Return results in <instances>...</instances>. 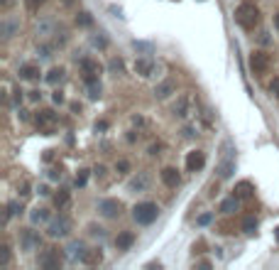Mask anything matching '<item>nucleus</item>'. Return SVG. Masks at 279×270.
Wrapping results in <instances>:
<instances>
[{
  "label": "nucleus",
  "mask_w": 279,
  "mask_h": 270,
  "mask_svg": "<svg viewBox=\"0 0 279 270\" xmlns=\"http://www.w3.org/2000/svg\"><path fill=\"white\" fill-rule=\"evenodd\" d=\"M37 192H39V194H42V197H47V194H49V187H44V184H42V187H39V189H37Z\"/></svg>",
  "instance_id": "nucleus-44"
},
{
  "label": "nucleus",
  "mask_w": 279,
  "mask_h": 270,
  "mask_svg": "<svg viewBox=\"0 0 279 270\" xmlns=\"http://www.w3.org/2000/svg\"><path fill=\"white\" fill-rule=\"evenodd\" d=\"M211 214H203V216H198V226H206V224H211Z\"/></svg>",
  "instance_id": "nucleus-39"
},
{
  "label": "nucleus",
  "mask_w": 279,
  "mask_h": 270,
  "mask_svg": "<svg viewBox=\"0 0 279 270\" xmlns=\"http://www.w3.org/2000/svg\"><path fill=\"white\" fill-rule=\"evenodd\" d=\"M10 258H12L10 246H7V243H2V246H0V268H5V266L10 263Z\"/></svg>",
  "instance_id": "nucleus-29"
},
{
  "label": "nucleus",
  "mask_w": 279,
  "mask_h": 270,
  "mask_svg": "<svg viewBox=\"0 0 279 270\" xmlns=\"http://www.w3.org/2000/svg\"><path fill=\"white\" fill-rule=\"evenodd\" d=\"M64 76H66V69H64V66H54V69H49V74H47V84L56 86V84L64 81Z\"/></svg>",
  "instance_id": "nucleus-22"
},
{
  "label": "nucleus",
  "mask_w": 279,
  "mask_h": 270,
  "mask_svg": "<svg viewBox=\"0 0 279 270\" xmlns=\"http://www.w3.org/2000/svg\"><path fill=\"white\" fill-rule=\"evenodd\" d=\"M88 234H91V236H106V234H103V229H101V226H96V224H91V226H88Z\"/></svg>",
  "instance_id": "nucleus-35"
},
{
  "label": "nucleus",
  "mask_w": 279,
  "mask_h": 270,
  "mask_svg": "<svg viewBox=\"0 0 279 270\" xmlns=\"http://www.w3.org/2000/svg\"><path fill=\"white\" fill-rule=\"evenodd\" d=\"M98 211L106 216V219H118L123 214V204L118 199H101L98 202Z\"/></svg>",
  "instance_id": "nucleus-8"
},
{
  "label": "nucleus",
  "mask_w": 279,
  "mask_h": 270,
  "mask_svg": "<svg viewBox=\"0 0 279 270\" xmlns=\"http://www.w3.org/2000/svg\"><path fill=\"white\" fill-rule=\"evenodd\" d=\"M93 44H96V47H101V49H103V47H106V44H108V39H106V37H93Z\"/></svg>",
  "instance_id": "nucleus-38"
},
{
  "label": "nucleus",
  "mask_w": 279,
  "mask_h": 270,
  "mask_svg": "<svg viewBox=\"0 0 279 270\" xmlns=\"http://www.w3.org/2000/svg\"><path fill=\"white\" fill-rule=\"evenodd\" d=\"M29 219H32V224H44V221L49 219V211L42 209V207H37V209H32Z\"/></svg>",
  "instance_id": "nucleus-25"
},
{
  "label": "nucleus",
  "mask_w": 279,
  "mask_h": 270,
  "mask_svg": "<svg viewBox=\"0 0 279 270\" xmlns=\"http://www.w3.org/2000/svg\"><path fill=\"white\" fill-rule=\"evenodd\" d=\"M149 182H152V177H149V172H138L133 180L128 182V192H133V194H140V192H147V187H149Z\"/></svg>",
  "instance_id": "nucleus-10"
},
{
  "label": "nucleus",
  "mask_w": 279,
  "mask_h": 270,
  "mask_svg": "<svg viewBox=\"0 0 279 270\" xmlns=\"http://www.w3.org/2000/svg\"><path fill=\"white\" fill-rule=\"evenodd\" d=\"M238 207H240V197H235V194L221 202V211L223 214H233V211H238Z\"/></svg>",
  "instance_id": "nucleus-23"
},
{
  "label": "nucleus",
  "mask_w": 279,
  "mask_h": 270,
  "mask_svg": "<svg viewBox=\"0 0 279 270\" xmlns=\"http://www.w3.org/2000/svg\"><path fill=\"white\" fill-rule=\"evenodd\" d=\"M270 93H275V96H279V76H275V79L270 81Z\"/></svg>",
  "instance_id": "nucleus-36"
},
{
  "label": "nucleus",
  "mask_w": 279,
  "mask_h": 270,
  "mask_svg": "<svg viewBox=\"0 0 279 270\" xmlns=\"http://www.w3.org/2000/svg\"><path fill=\"white\" fill-rule=\"evenodd\" d=\"M275 30L279 32V12H275Z\"/></svg>",
  "instance_id": "nucleus-45"
},
{
  "label": "nucleus",
  "mask_w": 279,
  "mask_h": 270,
  "mask_svg": "<svg viewBox=\"0 0 279 270\" xmlns=\"http://www.w3.org/2000/svg\"><path fill=\"white\" fill-rule=\"evenodd\" d=\"M86 243L84 241H71L69 243V248H66V253H69V258L71 261H84V256H86Z\"/></svg>",
  "instance_id": "nucleus-18"
},
{
  "label": "nucleus",
  "mask_w": 279,
  "mask_h": 270,
  "mask_svg": "<svg viewBox=\"0 0 279 270\" xmlns=\"http://www.w3.org/2000/svg\"><path fill=\"white\" fill-rule=\"evenodd\" d=\"M159 180H162V184H164V187H169V189H176V187L181 184V175H179V170H176V167H164V170L159 172Z\"/></svg>",
  "instance_id": "nucleus-13"
},
{
  "label": "nucleus",
  "mask_w": 279,
  "mask_h": 270,
  "mask_svg": "<svg viewBox=\"0 0 279 270\" xmlns=\"http://www.w3.org/2000/svg\"><path fill=\"white\" fill-rule=\"evenodd\" d=\"M42 5H44V0H25V7H27L29 12H37Z\"/></svg>",
  "instance_id": "nucleus-33"
},
{
  "label": "nucleus",
  "mask_w": 279,
  "mask_h": 270,
  "mask_svg": "<svg viewBox=\"0 0 279 270\" xmlns=\"http://www.w3.org/2000/svg\"><path fill=\"white\" fill-rule=\"evenodd\" d=\"M111 71L120 74V71H123V59H113V61H111Z\"/></svg>",
  "instance_id": "nucleus-37"
},
{
  "label": "nucleus",
  "mask_w": 279,
  "mask_h": 270,
  "mask_svg": "<svg viewBox=\"0 0 279 270\" xmlns=\"http://www.w3.org/2000/svg\"><path fill=\"white\" fill-rule=\"evenodd\" d=\"M135 71L140 76H152L154 74V61L152 59H138L135 61Z\"/></svg>",
  "instance_id": "nucleus-20"
},
{
  "label": "nucleus",
  "mask_w": 279,
  "mask_h": 270,
  "mask_svg": "<svg viewBox=\"0 0 279 270\" xmlns=\"http://www.w3.org/2000/svg\"><path fill=\"white\" fill-rule=\"evenodd\" d=\"M206 165V152L203 150H191L186 155V170L189 172H201Z\"/></svg>",
  "instance_id": "nucleus-12"
},
{
  "label": "nucleus",
  "mask_w": 279,
  "mask_h": 270,
  "mask_svg": "<svg viewBox=\"0 0 279 270\" xmlns=\"http://www.w3.org/2000/svg\"><path fill=\"white\" fill-rule=\"evenodd\" d=\"M42 246V236L37 234V231H32V229H25V231H20V248L25 251V253H32V251H37Z\"/></svg>",
  "instance_id": "nucleus-7"
},
{
  "label": "nucleus",
  "mask_w": 279,
  "mask_h": 270,
  "mask_svg": "<svg viewBox=\"0 0 279 270\" xmlns=\"http://www.w3.org/2000/svg\"><path fill=\"white\" fill-rule=\"evenodd\" d=\"M133 243H135V234H133V231H120V234L115 236V248H118V251H130Z\"/></svg>",
  "instance_id": "nucleus-17"
},
{
  "label": "nucleus",
  "mask_w": 279,
  "mask_h": 270,
  "mask_svg": "<svg viewBox=\"0 0 279 270\" xmlns=\"http://www.w3.org/2000/svg\"><path fill=\"white\" fill-rule=\"evenodd\" d=\"M69 202H71V194H69L66 189H59V192L54 194V207L56 209H66Z\"/></svg>",
  "instance_id": "nucleus-24"
},
{
  "label": "nucleus",
  "mask_w": 279,
  "mask_h": 270,
  "mask_svg": "<svg viewBox=\"0 0 279 270\" xmlns=\"http://www.w3.org/2000/svg\"><path fill=\"white\" fill-rule=\"evenodd\" d=\"M20 30V22L17 20H10V17H5L2 22H0V32H2V37L5 39H10V37H15Z\"/></svg>",
  "instance_id": "nucleus-19"
},
{
  "label": "nucleus",
  "mask_w": 279,
  "mask_h": 270,
  "mask_svg": "<svg viewBox=\"0 0 279 270\" xmlns=\"http://www.w3.org/2000/svg\"><path fill=\"white\" fill-rule=\"evenodd\" d=\"M17 74H20V79H25V81H37L42 71H39V66H37V64H32V61H29V64H22V66L17 69Z\"/></svg>",
  "instance_id": "nucleus-16"
},
{
  "label": "nucleus",
  "mask_w": 279,
  "mask_h": 270,
  "mask_svg": "<svg viewBox=\"0 0 279 270\" xmlns=\"http://www.w3.org/2000/svg\"><path fill=\"white\" fill-rule=\"evenodd\" d=\"M233 172H235V157H233L230 145H225L223 160H221V167H218V177H221V180H228Z\"/></svg>",
  "instance_id": "nucleus-9"
},
{
  "label": "nucleus",
  "mask_w": 279,
  "mask_h": 270,
  "mask_svg": "<svg viewBox=\"0 0 279 270\" xmlns=\"http://www.w3.org/2000/svg\"><path fill=\"white\" fill-rule=\"evenodd\" d=\"M133 219L138 226H152L159 219V207L154 202H138L133 207Z\"/></svg>",
  "instance_id": "nucleus-2"
},
{
  "label": "nucleus",
  "mask_w": 279,
  "mask_h": 270,
  "mask_svg": "<svg viewBox=\"0 0 279 270\" xmlns=\"http://www.w3.org/2000/svg\"><path fill=\"white\" fill-rule=\"evenodd\" d=\"M86 89H88V98H93V101H96V98H101V81H93V84H86Z\"/></svg>",
  "instance_id": "nucleus-31"
},
{
  "label": "nucleus",
  "mask_w": 279,
  "mask_h": 270,
  "mask_svg": "<svg viewBox=\"0 0 279 270\" xmlns=\"http://www.w3.org/2000/svg\"><path fill=\"white\" fill-rule=\"evenodd\" d=\"M76 25H79V27H91V25H93L91 12H76Z\"/></svg>",
  "instance_id": "nucleus-30"
},
{
  "label": "nucleus",
  "mask_w": 279,
  "mask_h": 270,
  "mask_svg": "<svg viewBox=\"0 0 279 270\" xmlns=\"http://www.w3.org/2000/svg\"><path fill=\"white\" fill-rule=\"evenodd\" d=\"M250 71L255 76H265V74H270V66H272V57L267 54V52H262V49H255L250 54Z\"/></svg>",
  "instance_id": "nucleus-4"
},
{
  "label": "nucleus",
  "mask_w": 279,
  "mask_h": 270,
  "mask_svg": "<svg viewBox=\"0 0 279 270\" xmlns=\"http://www.w3.org/2000/svg\"><path fill=\"white\" fill-rule=\"evenodd\" d=\"M52 98H54V103H64V101H66L61 91H54V96H52Z\"/></svg>",
  "instance_id": "nucleus-41"
},
{
  "label": "nucleus",
  "mask_w": 279,
  "mask_h": 270,
  "mask_svg": "<svg viewBox=\"0 0 279 270\" xmlns=\"http://www.w3.org/2000/svg\"><path fill=\"white\" fill-rule=\"evenodd\" d=\"M79 66H81V79H84V84H93V81L101 79L103 66H101V61L96 59V57H84V59L79 61Z\"/></svg>",
  "instance_id": "nucleus-3"
},
{
  "label": "nucleus",
  "mask_w": 279,
  "mask_h": 270,
  "mask_svg": "<svg viewBox=\"0 0 279 270\" xmlns=\"http://www.w3.org/2000/svg\"><path fill=\"white\" fill-rule=\"evenodd\" d=\"M37 266L42 270H59L61 268V253H59V248H47V251H42L39 258H37Z\"/></svg>",
  "instance_id": "nucleus-5"
},
{
  "label": "nucleus",
  "mask_w": 279,
  "mask_h": 270,
  "mask_svg": "<svg viewBox=\"0 0 279 270\" xmlns=\"http://www.w3.org/2000/svg\"><path fill=\"white\" fill-rule=\"evenodd\" d=\"M159 150H162V145L157 143V145H149V155L154 157V155H159Z\"/></svg>",
  "instance_id": "nucleus-42"
},
{
  "label": "nucleus",
  "mask_w": 279,
  "mask_h": 270,
  "mask_svg": "<svg viewBox=\"0 0 279 270\" xmlns=\"http://www.w3.org/2000/svg\"><path fill=\"white\" fill-rule=\"evenodd\" d=\"M29 98H32V101H39L42 93H39V91H29Z\"/></svg>",
  "instance_id": "nucleus-43"
},
{
  "label": "nucleus",
  "mask_w": 279,
  "mask_h": 270,
  "mask_svg": "<svg viewBox=\"0 0 279 270\" xmlns=\"http://www.w3.org/2000/svg\"><path fill=\"white\" fill-rule=\"evenodd\" d=\"M171 93H176V81H174V79H164L162 84L154 86V98H159V101L169 98Z\"/></svg>",
  "instance_id": "nucleus-14"
},
{
  "label": "nucleus",
  "mask_w": 279,
  "mask_h": 270,
  "mask_svg": "<svg viewBox=\"0 0 279 270\" xmlns=\"http://www.w3.org/2000/svg\"><path fill=\"white\" fill-rule=\"evenodd\" d=\"M22 211V202H7V207H5V219L2 221H7L10 216H17Z\"/></svg>",
  "instance_id": "nucleus-26"
},
{
  "label": "nucleus",
  "mask_w": 279,
  "mask_h": 270,
  "mask_svg": "<svg viewBox=\"0 0 279 270\" xmlns=\"http://www.w3.org/2000/svg\"><path fill=\"white\" fill-rule=\"evenodd\" d=\"M115 172H118V175H128V172H130V162H128V160H118V162H115Z\"/></svg>",
  "instance_id": "nucleus-32"
},
{
  "label": "nucleus",
  "mask_w": 279,
  "mask_h": 270,
  "mask_svg": "<svg viewBox=\"0 0 279 270\" xmlns=\"http://www.w3.org/2000/svg\"><path fill=\"white\" fill-rule=\"evenodd\" d=\"M71 219L66 216V214H61L59 219H54L52 224H49V229H47V234L52 236V239H64V236H69V231H71Z\"/></svg>",
  "instance_id": "nucleus-6"
},
{
  "label": "nucleus",
  "mask_w": 279,
  "mask_h": 270,
  "mask_svg": "<svg viewBox=\"0 0 279 270\" xmlns=\"http://www.w3.org/2000/svg\"><path fill=\"white\" fill-rule=\"evenodd\" d=\"M93 172H96V177H98V180H103V177H106V167H103V165H98Z\"/></svg>",
  "instance_id": "nucleus-40"
},
{
  "label": "nucleus",
  "mask_w": 279,
  "mask_h": 270,
  "mask_svg": "<svg viewBox=\"0 0 279 270\" xmlns=\"http://www.w3.org/2000/svg\"><path fill=\"white\" fill-rule=\"evenodd\" d=\"M250 194H252V184L250 182H240V184L235 187V197H240V199H243V197H250Z\"/></svg>",
  "instance_id": "nucleus-28"
},
{
  "label": "nucleus",
  "mask_w": 279,
  "mask_h": 270,
  "mask_svg": "<svg viewBox=\"0 0 279 270\" xmlns=\"http://www.w3.org/2000/svg\"><path fill=\"white\" fill-rule=\"evenodd\" d=\"M240 229H243L245 234H255V231H257V219H255V216H245L243 224H240Z\"/></svg>",
  "instance_id": "nucleus-27"
},
{
  "label": "nucleus",
  "mask_w": 279,
  "mask_h": 270,
  "mask_svg": "<svg viewBox=\"0 0 279 270\" xmlns=\"http://www.w3.org/2000/svg\"><path fill=\"white\" fill-rule=\"evenodd\" d=\"M86 182H88V170H81V172L76 175V180H74V184H76V187H84Z\"/></svg>",
  "instance_id": "nucleus-34"
},
{
  "label": "nucleus",
  "mask_w": 279,
  "mask_h": 270,
  "mask_svg": "<svg viewBox=\"0 0 279 270\" xmlns=\"http://www.w3.org/2000/svg\"><path fill=\"white\" fill-rule=\"evenodd\" d=\"M34 123H37V128H42V130H52L54 123H56V116L52 113V111H37Z\"/></svg>",
  "instance_id": "nucleus-15"
},
{
  "label": "nucleus",
  "mask_w": 279,
  "mask_h": 270,
  "mask_svg": "<svg viewBox=\"0 0 279 270\" xmlns=\"http://www.w3.org/2000/svg\"><path fill=\"white\" fill-rule=\"evenodd\" d=\"M171 113H174L176 118H186V116L191 113V93H181V96L176 98V103L171 106Z\"/></svg>",
  "instance_id": "nucleus-11"
},
{
  "label": "nucleus",
  "mask_w": 279,
  "mask_h": 270,
  "mask_svg": "<svg viewBox=\"0 0 279 270\" xmlns=\"http://www.w3.org/2000/svg\"><path fill=\"white\" fill-rule=\"evenodd\" d=\"M260 20H262V12H260V7L250 2V0H245V2H240L238 7H235V22L243 27L245 32H252L257 25H260Z\"/></svg>",
  "instance_id": "nucleus-1"
},
{
  "label": "nucleus",
  "mask_w": 279,
  "mask_h": 270,
  "mask_svg": "<svg viewBox=\"0 0 279 270\" xmlns=\"http://www.w3.org/2000/svg\"><path fill=\"white\" fill-rule=\"evenodd\" d=\"M101 261H103V253H101V248H88L81 263H86V266H98Z\"/></svg>",
  "instance_id": "nucleus-21"
}]
</instances>
